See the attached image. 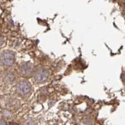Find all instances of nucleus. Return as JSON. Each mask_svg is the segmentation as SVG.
Wrapping results in <instances>:
<instances>
[{
	"label": "nucleus",
	"mask_w": 125,
	"mask_h": 125,
	"mask_svg": "<svg viewBox=\"0 0 125 125\" xmlns=\"http://www.w3.org/2000/svg\"><path fill=\"white\" fill-rule=\"evenodd\" d=\"M15 79V76L11 73H8L5 75V82L8 83H12Z\"/></svg>",
	"instance_id": "nucleus-5"
},
{
	"label": "nucleus",
	"mask_w": 125,
	"mask_h": 125,
	"mask_svg": "<svg viewBox=\"0 0 125 125\" xmlns=\"http://www.w3.org/2000/svg\"><path fill=\"white\" fill-rule=\"evenodd\" d=\"M1 63L6 66H10L15 62V54L11 51H4L1 56Z\"/></svg>",
	"instance_id": "nucleus-1"
},
{
	"label": "nucleus",
	"mask_w": 125,
	"mask_h": 125,
	"mask_svg": "<svg viewBox=\"0 0 125 125\" xmlns=\"http://www.w3.org/2000/svg\"><path fill=\"white\" fill-rule=\"evenodd\" d=\"M33 66L32 63L30 62H25L23 63L20 67V72L21 74L25 76H28L30 75L33 72Z\"/></svg>",
	"instance_id": "nucleus-4"
},
{
	"label": "nucleus",
	"mask_w": 125,
	"mask_h": 125,
	"mask_svg": "<svg viewBox=\"0 0 125 125\" xmlns=\"http://www.w3.org/2000/svg\"><path fill=\"white\" fill-rule=\"evenodd\" d=\"M31 84L27 81H21L16 85V91L21 95H26L31 91Z\"/></svg>",
	"instance_id": "nucleus-2"
},
{
	"label": "nucleus",
	"mask_w": 125,
	"mask_h": 125,
	"mask_svg": "<svg viewBox=\"0 0 125 125\" xmlns=\"http://www.w3.org/2000/svg\"><path fill=\"white\" fill-rule=\"evenodd\" d=\"M49 76V72L45 69H40L36 72L35 79L38 83H42L47 81Z\"/></svg>",
	"instance_id": "nucleus-3"
}]
</instances>
